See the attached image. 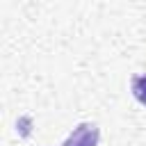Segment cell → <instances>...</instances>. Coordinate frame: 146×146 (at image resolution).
<instances>
[{
    "mask_svg": "<svg viewBox=\"0 0 146 146\" xmlns=\"http://www.w3.org/2000/svg\"><path fill=\"white\" fill-rule=\"evenodd\" d=\"M98 137H100V130L96 123H80L62 146H96L98 144Z\"/></svg>",
    "mask_w": 146,
    "mask_h": 146,
    "instance_id": "1",
    "label": "cell"
},
{
    "mask_svg": "<svg viewBox=\"0 0 146 146\" xmlns=\"http://www.w3.org/2000/svg\"><path fill=\"white\" fill-rule=\"evenodd\" d=\"M132 96L146 105V75H135L132 78Z\"/></svg>",
    "mask_w": 146,
    "mask_h": 146,
    "instance_id": "2",
    "label": "cell"
}]
</instances>
